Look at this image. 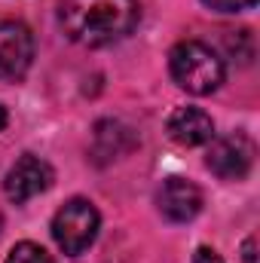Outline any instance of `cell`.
<instances>
[{
  "label": "cell",
  "instance_id": "obj_1",
  "mask_svg": "<svg viewBox=\"0 0 260 263\" xmlns=\"http://www.w3.org/2000/svg\"><path fill=\"white\" fill-rule=\"evenodd\" d=\"M141 18L138 0H62L59 22L65 34L89 49L110 46L129 37Z\"/></svg>",
  "mask_w": 260,
  "mask_h": 263
},
{
  "label": "cell",
  "instance_id": "obj_2",
  "mask_svg": "<svg viewBox=\"0 0 260 263\" xmlns=\"http://www.w3.org/2000/svg\"><path fill=\"white\" fill-rule=\"evenodd\" d=\"M169 70H172V80L190 92V95H211L220 89L224 83V59L208 46V43H199V40H184L172 49L169 55Z\"/></svg>",
  "mask_w": 260,
  "mask_h": 263
},
{
  "label": "cell",
  "instance_id": "obj_3",
  "mask_svg": "<svg viewBox=\"0 0 260 263\" xmlns=\"http://www.w3.org/2000/svg\"><path fill=\"white\" fill-rule=\"evenodd\" d=\"M101 217L89 199H70L52 217V239L67 257H80L98 236Z\"/></svg>",
  "mask_w": 260,
  "mask_h": 263
},
{
  "label": "cell",
  "instance_id": "obj_4",
  "mask_svg": "<svg viewBox=\"0 0 260 263\" xmlns=\"http://www.w3.org/2000/svg\"><path fill=\"white\" fill-rule=\"evenodd\" d=\"M205 165L220 178V181H242L248 178L251 165H254V144L245 135H224L214 138L208 144L205 153Z\"/></svg>",
  "mask_w": 260,
  "mask_h": 263
},
{
  "label": "cell",
  "instance_id": "obj_5",
  "mask_svg": "<svg viewBox=\"0 0 260 263\" xmlns=\"http://www.w3.org/2000/svg\"><path fill=\"white\" fill-rule=\"evenodd\" d=\"M49 187H52V165L40 156H31V153H25L6 172V181H3V193L15 205H25L28 199L46 193Z\"/></svg>",
  "mask_w": 260,
  "mask_h": 263
},
{
  "label": "cell",
  "instance_id": "obj_6",
  "mask_svg": "<svg viewBox=\"0 0 260 263\" xmlns=\"http://www.w3.org/2000/svg\"><path fill=\"white\" fill-rule=\"evenodd\" d=\"M34 62V37L22 22H0V80H22Z\"/></svg>",
  "mask_w": 260,
  "mask_h": 263
},
{
  "label": "cell",
  "instance_id": "obj_7",
  "mask_svg": "<svg viewBox=\"0 0 260 263\" xmlns=\"http://www.w3.org/2000/svg\"><path fill=\"white\" fill-rule=\"evenodd\" d=\"M156 205L159 214L172 223H190L196 214L202 211V190L196 187L193 181L184 178H169L159 193H156Z\"/></svg>",
  "mask_w": 260,
  "mask_h": 263
},
{
  "label": "cell",
  "instance_id": "obj_8",
  "mask_svg": "<svg viewBox=\"0 0 260 263\" xmlns=\"http://www.w3.org/2000/svg\"><path fill=\"white\" fill-rule=\"evenodd\" d=\"M169 138L181 147H199L214 138V123L199 107H178L169 117Z\"/></svg>",
  "mask_w": 260,
  "mask_h": 263
},
{
  "label": "cell",
  "instance_id": "obj_9",
  "mask_svg": "<svg viewBox=\"0 0 260 263\" xmlns=\"http://www.w3.org/2000/svg\"><path fill=\"white\" fill-rule=\"evenodd\" d=\"M6 263H55V260L49 257L46 248H40V245H34V242H18V245H12V251L6 254Z\"/></svg>",
  "mask_w": 260,
  "mask_h": 263
},
{
  "label": "cell",
  "instance_id": "obj_10",
  "mask_svg": "<svg viewBox=\"0 0 260 263\" xmlns=\"http://www.w3.org/2000/svg\"><path fill=\"white\" fill-rule=\"evenodd\" d=\"M202 3L214 12H242V9H251L257 0H202Z\"/></svg>",
  "mask_w": 260,
  "mask_h": 263
},
{
  "label": "cell",
  "instance_id": "obj_11",
  "mask_svg": "<svg viewBox=\"0 0 260 263\" xmlns=\"http://www.w3.org/2000/svg\"><path fill=\"white\" fill-rule=\"evenodd\" d=\"M193 263H224V257H220L214 248H196Z\"/></svg>",
  "mask_w": 260,
  "mask_h": 263
},
{
  "label": "cell",
  "instance_id": "obj_12",
  "mask_svg": "<svg viewBox=\"0 0 260 263\" xmlns=\"http://www.w3.org/2000/svg\"><path fill=\"white\" fill-rule=\"evenodd\" d=\"M242 257H245V263H254V239H245V245H242Z\"/></svg>",
  "mask_w": 260,
  "mask_h": 263
},
{
  "label": "cell",
  "instance_id": "obj_13",
  "mask_svg": "<svg viewBox=\"0 0 260 263\" xmlns=\"http://www.w3.org/2000/svg\"><path fill=\"white\" fill-rule=\"evenodd\" d=\"M6 123H9V117H6V110H3V107H0V132L6 129Z\"/></svg>",
  "mask_w": 260,
  "mask_h": 263
}]
</instances>
